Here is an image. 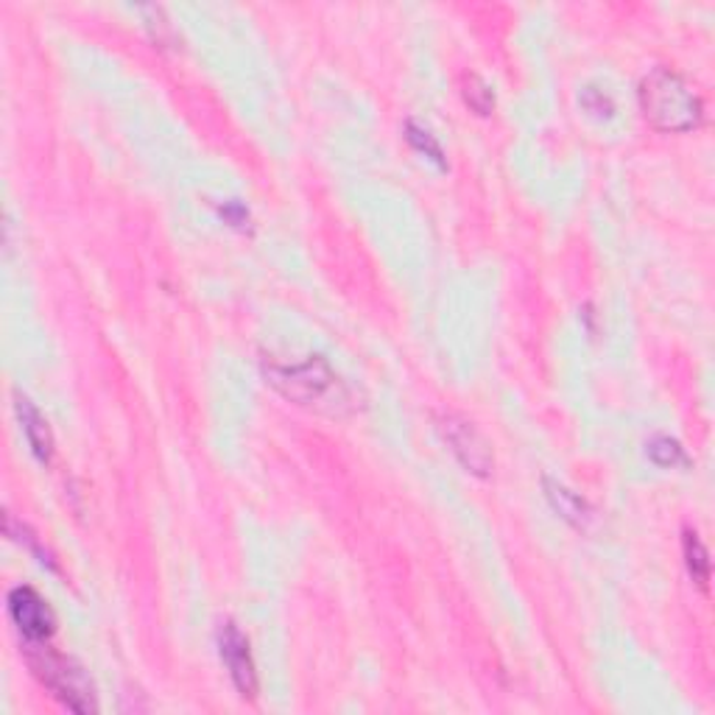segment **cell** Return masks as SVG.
Wrapping results in <instances>:
<instances>
[{
  "instance_id": "obj_1",
  "label": "cell",
  "mask_w": 715,
  "mask_h": 715,
  "mask_svg": "<svg viewBox=\"0 0 715 715\" xmlns=\"http://www.w3.org/2000/svg\"><path fill=\"white\" fill-rule=\"evenodd\" d=\"M263 378L288 403L316 411L324 417L342 419L358 411L355 392L347 387V380L330 367L322 355H311L293 364L263 358Z\"/></svg>"
},
{
  "instance_id": "obj_2",
  "label": "cell",
  "mask_w": 715,
  "mask_h": 715,
  "mask_svg": "<svg viewBox=\"0 0 715 715\" xmlns=\"http://www.w3.org/2000/svg\"><path fill=\"white\" fill-rule=\"evenodd\" d=\"M637 99H641L643 118L657 131L684 135L699 129L704 120L702 95L671 68H654L651 73L643 76Z\"/></svg>"
},
{
  "instance_id": "obj_3",
  "label": "cell",
  "mask_w": 715,
  "mask_h": 715,
  "mask_svg": "<svg viewBox=\"0 0 715 715\" xmlns=\"http://www.w3.org/2000/svg\"><path fill=\"white\" fill-rule=\"evenodd\" d=\"M25 662L32 668L34 677L50 691V696L57 699L62 707L70 713L88 715L99 710V699H95V684L88 677V671L76 662L73 657L54 651L48 641L32 643L25 641Z\"/></svg>"
},
{
  "instance_id": "obj_4",
  "label": "cell",
  "mask_w": 715,
  "mask_h": 715,
  "mask_svg": "<svg viewBox=\"0 0 715 715\" xmlns=\"http://www.w3.org/2000/svg\"><path fill=\"white\" fill-rule=\"evenodd\" d=\"M436 430L466 473L489 478L495 470V453H492L486 436L470 419L455 414V411H442V414H436Z\"/></svg>"
},
{
  "instance_id": "obj_5",
  "label": "cell",
  "mask_w": 715,
  "mask_h": 715,
  "mask_svg": "<svg viewBox=\"0 0 715 715\" xmlns=\"http://www.w3.org/2000/svg\"><path fill=\"white\" fill-rule=\"evenodd\" d=\"M9 618L23 635V641L43 643L50 641V635L57 632V615L48 607L43 596L32 587H14L7 598Z\"/></svg>"
},
{
  "instance_id": "obj_6",
  "label": "cell",
  "mask_w": 715,
  "mask_h": 715,
  "mask_svg": "<svg viewBox=\"0 0 715 715\" xmlns=\"http://www.w3.org/2000/svg\"><path fill=\"white\" fill-rule=\"evenodd\" d=\"M218 654H221V662L230 671V679L238 688V693L243 699H255L257 668L250 651V641H246V635L232 621L221 623V628H218Z\"/></svg>"
},
{
  "instance_id": "obj_7",
  "label": "cell",
  "mask_w": 715,
  "mask_h": 715,
  "mask_svg": "<svg viewBox=\"0 0 715 715\" xmlns=\"http://www.w3.org/2000/svg\"><path fill=\"white\" fill-rule=\"evenodd\" d=\"M14 411H18L20 430L25 434V442L32 445V453L37 455V461H43V464H50V459H54V434H50L48 419H45L37 405L28 397H23V394L14 397Z\"/></svg>"
},
{
  "instance_id": "obj_8",
  "label": "cell",
  "mask_w": 715,
  "mask_h": 715,
  "mask_svg": "<svg viewBox=\"0 0 715 715\" xmlns=\"http://www.w3.org/2000/svg\"><path fill=\"white\" fill-rule=\"evenodd\" d=\"M542 489H545L547 504L554 506V511L562 520H567L570 526H576V529H587V522L592 520V509L579 492H573L570 486H565L562 481L554 478H542Z\"/></svg>"
},
{
  "instance_id": "obj_9",
  "label": "cell",
  "mask_w": 715,
  "mask_h": 715,
  "mask_svg": "<svg viewBox=\"0 0 715 715\" xmlns=\"http://www.w3.org/2000/svg\"><path fill=\"white\" fill-rule=\"evenodd\" d=\"M682 554H684V565H688V573H691V579L696 581V587H702V590L707 592V585H710V554H707V547H704L702 537H699L696 531L684 529Z\"/></svg>"
},
{
  "instance_id": "obj_10",
  "label": "cell",
  "mask_w": 715,
  "mask_h": 715,
  "mask_svg": "<svg viewBox=\"0 0 715 715\" xmlns=\"http://www.w3.org/2000/svg\"><path fill=\"white\" fill-rule=\"evenodd\" d=\"M405 140L411 143V149L417 151V154L428 157L439 171H448V157H445L442 143L436 140L434 131L428 126L417 124V120H405Z\"/></svg>"
},
{
  "instance_id": "obj_11",
  "label": "cell",
  "mask_w": 715,
  "mask_h": 715,
  "mask_svg": "<svg viewBox=\"0 0 715 715\" xmlns=\"http://www.w3.org/2000/svg\"><path fill=\"white\" fill-rule=\"evenodd\" d=\"M461 95H464L466 106L478 115H492L495 113V90H492L489 81L478 73H464L461 76Z\"/></svg>"
},
{
  "instance_id": "obj_12",
  "label": "cell",
  "mask_w": 715,
  "mask_h": 715,
  "mask_svg": "<svg viewBox=\"0 0 715 715\" xmlns=\"http://www.w3.org/2000/svg\"><path fill=\"white\" fill-rule=\"evenodd\" d=\"M648 459L657 466H684L688 464V453H684L682 445L671 436H654L651 442L646 445Z\"/></svg>"
},
{
  "instance_id": "obj_13",
  "label": "cell",
  "mask_w": 715,
  "mask_h": 715,
  "mask_svg": "<svg viewBox=\"0 0 715 715\" xmlns=\"http://www.w3.org/2000/svg\"><path fill=\"white\" fill-rule=\"evenodd\" d=\"M581 104H585L587 113L601 115V118H610V115L615 113V104L610 101V95L596 88H587L585 93H581Z\"/></svg>"
},
{
  "instance_id": "obj_14",
  "label": "cell",
  "mask_w": 715,
  "mask_h": 715,
  "mask_svg": "<svg viewBox=\"0 0 715 715\" xmlns=\"http://www.w3.org/2000/svg\"><path fill=\"white\" fill-rule=\"evenodd\" d=\"M224 216L230 218V221H235V227H241L243 221H250V212L243 210V207H238V205L224 207Z\"/></svg>"
}]
</instances>
